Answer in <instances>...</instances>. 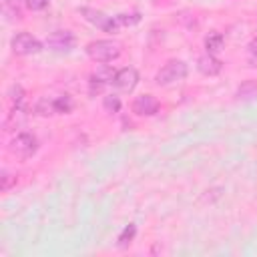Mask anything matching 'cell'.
Listing matches in <instances>:
<instances>
[{"label":"cell","instance_id":"ac0fdd59","mask_svg":"<svg viewBox=\"0 0 257 257\" xmlns=\"http://www.w3.org/2000/svg\"><path fill=\"white\" fill-rule=\"evenodd\" d=\"M116 20H118L120 26H131V24H137V22L141 20V16H139L137 12H135V14H118Z\"/></svg>","mask_w":257,"mask_h":257},{"label":"cell","instance_id":"ffe728a7","mask_svg":"<svg viewBox=\"0 0 257 257\" xmlns=\"http://www.w3.org/2000/svg\"><path fill=\"white\" fill-rule=\"evenodd\" d=\"M24 4H26L30 10H42V8H46L48 0H24Z\"/></svg>","mask_w":257,"mask_h":257},{"label":"cell","instance_id":"5b68a950","mask_svg":"<svg viewBox=\"0 0 257 257\" xmlns=\"http://www.w3.org/2000/svg\"><path fill=\"white\" fill-rule=\"evenodd\" d=\"M42 50V42L38 38H34L28 32H18L12 38V52L18 56H28V54H36Z\"/></svg>","mask_w":257,"mask_h":257},{"label":"cell","instance_id":"d6986e66","mask_svg":"<svg viewBox=\"0 0 257 257\" xmlns=\"http://www.w3.org/2000/svg\"><path fill=\"white\" fill-rule=\"evenodd\" d=\"M14 183H16V177H12V175H8L6 171H2V191H8Z\"/></svg>","mask_w":257,"mask_h":257},{"label":"cell","instance_id":"3957f363","mask_svg":"<svg viewBox=\"0 0 257 257\" xmlns=\"http://www.w3.org/2000/svg\"><path fill=\"white\" fill-rule=\"evenodd\" d=\"M36 149H38V141L30 133H18L8 145V151L18 159H30L36 153Z\"/></svg>","mask_w":257,"mask_h":257},{"label":"cell","instance_id":"ba28073f","mask_svg":"<svg viewBox=\"0 0 257 257\" xmlns=\"http://www.w3.org/2000/svg\"><path fill=\"white\" fill-rule=\"evenodd\" d=\"M133 112L139 116H153L159 112V100L153 94H141L133 100Z\"/></svg>","mask_w":257,"mask_h":257},{"label":"cell","instance_id":"5bb4252c","mask_svg":"<svg viewBox=\"0 0 257 257\" xmlns=\"http://www.w3.org/2000/svg\"><path fill=\"white\" fill-rule=\"evenodd\" d=\"M54 108H56V114H66V112H70V110H72V100H70V96H68V94L56 96V98H54Z\"/></svg>","mask_w":257,"mask_h":257},{"label":"cell","instance_id":"9a60e30c","mask_svg":"<svg viewBox=\"0 0 257 257\" xmlns=\"http://www.w3.org/2000/svg\"><path fill=\"white\" fill-rule=\"evenodd\" d=\"M22 0H4V14L8 18H20Z\"/></svg>","mask_w":257,"mask_h":257},{"label":"cell","instance_id":"44dd1931","mask_svg":"<svg viewBox=\"0 0 257 257\" xmlns=\"http://www.w3.org/2000/svg\"><path fill=\"white\" fill-rule=\"evenodd\" d=\"M249 50H251V54L257 56V38H253V40L249 42Z\"/></svg>","mask_w":257,"mask_h":257},{"label":"cell","instance_id":"8992f818","mask_svg":"<svg viewBox=\"0 0 257 257\" xmlns=\"http://www.w3.org/2000/svg\"><path fill=\"white\" fill-rule=\"evenodd\" d=\"M74 34L70 30H56L46 38L48 48H52L54 52H70L74 48Z\"/></svg>","mask_w":257,"mask_h":257},{"label":"cell","instance_id":"2e32d148","mask_svg":"<svg viewBox=\"0 0 257 257\" xmlns=\"http://www.w3.org/2000/svg\"><path fill=\"white\" fill-rule=\"evenodd\" d=\"M135 233H137V227L131 223V225H126L124 229H122V233L118 235V245L120 247H124V245H128L131 241H133V237H135Z\"/></svg>","mask_w":257,"mask_h":257},{"label":"cell","instance_id":"8fae6325","mask_svg":"<svg viewBox=\"0 0 257 257\" xmlns=\"http://www.w3.org/2000/svg\"><path fill=\"white\" fill-rule=\"evenodd\" d=\"M235 96L239 100H247V98L257 96V80H245V82H241V86L237 88Z\"/></svg>","mask_w":257,"mask_h":257},{"label":"cell","instance_id":"7a4b0ae2","mask_svg":"<svg viewBox=\"0 0 257 257\" xmlns=\"http://www.w3.org/2000/svg\"><path fill=\"white\" fill-rule=\"evenodd\" d=\"M187 72H189V68H187V64H185L183 60H169V62L157 72L155 82H157L159 86H167V84H173V82L183 80V78L187 76Z\"/></svg>","mask_w":257,"mask_h":257},{"label":"cell","instance_id":"52a82bcc","mask_svg":"<svg viewBox=\"0 0 257 257\" xmlns=\"http://www.w3.org/2000/svg\"><path fill=\"white\" fill-rule=\"evenodd\" d=\"M112 84H114L118 90H122V92H131V90L139 84V72H137V68L124 66V68L116 70Z\"/></svg>","mask_w":257,"mask_h":257},{"label":"cell","instance_id":"4fadbf2b","mask_svg":"<svg viewBox=\"0 0 257 257\" xmlns=\"http://www.w3.org/2000/svg\"><path fill=\"white\" fill-rule=\"evenodd\" d=\"M36 114L40 116H50V114H56V108H54V98H40L34 106Z\"/></svg>","mask_w":257,"mask_h":257},{"label":"cell","instance_id":"6da1fadb","mask_svg":"<svg viewBox=\"0 0 257 257\" xmlns=\"http://www.w3.org/2000/svg\"><path fill=\"white\" fill-rule=\"evenodd\" d=\"M120 42L116 40H108V38H102V40H92L86 44V54L90 60L94 62H112L120 56Z\"/></svg>","mask_w":257,"mask_h":257},{"label":"cell","instance_id":"7c38bea8","mask_svg":"<svg viewBox=\"0 0 257 257\" xmlns=\"http://www.w3.org/2000/svg\"><path fill=\"white\" fill-rule=\"evenodd\" d=\"M223 44H225V40H223V34H219V32H211L205 38V48H207L209 54H215V52L223 50Z\"/></svg>","mask_w":257,"mask_h":257},{"label":"cell","instance_id":"30bf717a","mask_svg":"<svg viewBox=\"0 0 257 257\" xmlns=\"http://www.w3.org/2000/svg\"><path fill=\"white\" fill-rule=\"evenodd\" d=\"M221 68H223V62L215 56V54H203L199 60H197V70L201 72V74H205V76H215V74H219L221 72Z\"/></svg>","mask_w":257,"mask_h":257},{"label":"cell","instance_id":"9c48e42d","mask_svg":"<svg viewBox=\"0 0 257 257\" xmlns=\"http://www.w3.org/2000/svg\"><path fill=\"white\" fill-rule=\"evenodd\" d=\"M114 70L110 66H102V68H96V72L90 74V94H96L100 92L106 84H110L114 80Z\"/></svg>","mask_w":257,"mask_h":257},{"label":"cell","instance_id":"e0dca14e","mask_svg":"<svg viewBox=\"0 0 257 257\" xmlns=\"http://www.w3.org/2000/svg\"><path fill=\"white\" fill-rule=\"evenodd\" d=\"M102 104H104V108H106L108 112H118V108H120V98L114 96V94H108V96H104Z\"/></svg>","mask_w":257,"mask_h":257},{"label":"cell","instance_id":"277c9868","mask_svg":"<svg viewBox=\"0 0 257 257\" xmlns=\"http://www.w3.org/2000/svg\"><path fill=\"white\" fill-rule=\"evenodd\" d=\"M80 14L90 22V24H94L96 28H100V30H104V32H116L118 28H120V24H118V20H116V16L112 18V16H106L104 12H100V10H94V8H80Z\"/></svg>","mask_w":257,"mask_h":257}]
</instances>
